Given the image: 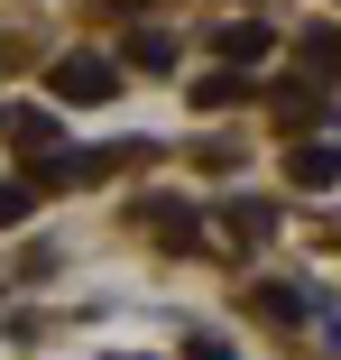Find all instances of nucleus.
<instances>
[{
	"mask_svg": "<svg viewBox=\"0 0 341 360\" xmlns=\"http://www.w3.org/2000/svg\"><path fill=\"white\" fill-rule=\"evenodd\" d=\"M267 102H277V120H286V129H295V120H323V93H314V84H277Z\"/></svg>",
	"mask_w": 341,
	"mask_h": 360,
	"instance_id": "423d86ee",
	"label": "nucleus"
},
{
	"mask_svg": "<svg viewBox=\"0 0 341 360\" xmlns=\"http://www.w3.org/2000/svg\"><path fill=\"white\" fill-rule=\"evenodd\" d=\"M139 222H148L166 250H194V240H203V222H194V203H185V194H148V203H139Z\"/></svg>",
	"mask_w": 341,
	"mask_h": 360,
	"instance_id": "f03ea898",
	"label": "nucleus"
},
{
	"mask_svg": "<svg viewBox=\"0 0 341 360\" xmlns=\"http://www.w3.org/2000/svg\"><path fill=\"white\" fill-rule=\"evenodd\" d=\"M267 46H277V37H267L258 19H231V28H213V56H231V65H258Z\"/></svg>",
	"mask_w": 341,
	"mask_h": 360,
	"instance_id": "39448f33",
	"label": "nucleus"
},
{
	"mask_svg": "<svg viewBox=\"0 0 341 360\" xmlns=\"http://www.w3.org/2000/svg\"><path fill=\"white\" fill-rule=\"evenodd\" d=\"M10 222H28V185H10V176H0V231H10Z\"/></svg>",
	"mask_w": 341,
	"mask_h": 360,
	"instance_id": "9b49d317",
	"label": "nucleus"
},
{
	"mask_svg": "<svg viewBox=\"0 0 341 360\" xmlns=\"http://www.w3.org/2000/svg\"><path fill=\"white\" fill-rule=\"evenodd\" d=\"M222 212H231V222H222L231 250H258L267 231H277V203H258V194H240V203H222Z\"/></svg>",
	"mask_w": 341,
	"mask_h": 360,
	"instance_id": "20e7f679",
	"label": "nucleus"
},
{
	"mask_svg": "<svg viewBox=\"0 0 341 360\" xmlns=\"http://www.w3.org/2000/svg\"><path fill=\"white\" fill-rule=\"evenodd\" d=\"M10 139H19V158H37V148H55V120L46 111H10Z\"/></svg>",
	"mask_w": 341,
	"mask_h": 360,
	"instance_id": "6e6552de",
	"label": "nucleus"
},
{
	"mask_svg": "<svg viewBox=\"0 0 341 360\" xmlns=\"http://www.w3.org/2000/svg\"><path fill=\"white\" fill-rule=\"evenodd\" d=\"M295 46H305V65H323V75L341 84V28H305Z\"/></svg>",
	"mask_w": 341,
	"mask_h": 360,
	"instance_id": "1a4fd4ad",
	"label": "nucleus"
},
{
	"mask_svg": "<svg viewBox=\"0 0 341 360\" xmlns=\"http://www.w3.org/2000/svg\"><path fill=\"white\" fill-rule=\"evenodd\" d=\"M341 176V139H305V148H286V185H332Z\"/></svg>",
	"mask_w": 341,
	"mask_h": 360,
	"instance_id": "7ed1b4c3",
	"label": "nucleus"
},
{
	"mask_svg": "<svg viewBox=\"0 0 341 360\" xmlns=\"http://www.w3.org/2000/svg\"><path fill=\"white\" fill-rule=\"evenodd\" d=\"M249 93H258L249 75H203V84H194V102H203V111H222V102H249Z\"/></svg>",
	"mask_w": 341,
	"mask_h": 360,
	"instance_id": "0eeeda50",
	"label": "nucleus"
},
{
	"mask_svg": "<svg viewBox=\"0 0 341 360\" xmlns=\"http://www.w3.org/2000/svg\"><path fill=\"white\" fill-rule=\"evenodd\" d=\"M46 93L74 102V111H93V102L120 93V65H111V56H55V65H46Z\"/></svg>",
	"mask_w": 341,
	"mask_h": 360,
	"instance_id": "f257e3e1",
	"label": "nucleus"
},
{
	"mask_svg": "<svg viewBox=\"0 0 341 360\" xmlns=\"http://www.w3.org/2000/svg\"><path fill=\"white\" fill-rule=\"evenodd\" d=\"M129 65H148V75L175 65V37H166V28H139V37H129Z\"/></svg>",
	"mask_w": 341,
	"mask_h": 360,
	"instance_id": "9d476101",
	"label": "nucleus"
}]
</instances>
